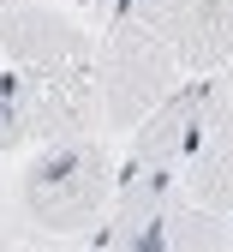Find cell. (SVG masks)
I'll use <instances>...</instances> for the list:
<instances>
[{
	"label": "cell",
	"instance_id": "6da1fadb",
	"mask_svg": "<svg viewBox=\"0 0 233 252\" xmlns=\"http://www.w3.org/2000/svg\"><path fill=\"white\" fill-rule=\"evenodd\" d=\"M108 192H114V156L96 132L42 138L6 180L0 228H18V240H36V246H72L96 234Z\"/></svg>",
	"mask_w": 233,
	"mask_h": 252
},
{
	"label": "cell",
	"instance_id": "277c9868",
	"mask_svg": "<svg viewBox=\"0 0 233 252\" xmlns=\"http://www.w3.org/2000/svg\"><path fill=\"white\" fill-rule=\"evenodd\" d=\"M126 18L161 36L185 72H215L233 60V0H126Z\"/></svg>",
	"mask_w": 233,
	"mask_h": 252
},
{
	"label": "cell",
	"instance_id": "ba28073f",
	"mask_svg": "<svg viewBox=\"0 0 233 252\" xmlns=\"http://www.w3.org/2000/svg\"><path fill=\"white\" fill-rule=\"evenodd\" d=\"M12 6H18V0H0V12H12Z\"/></svg>",
	"mask_w": 233,
	"mask_h": 252
},
{
	"label": "cell",
	"instance_id": "7a4b0ae2",
	"mask_svg": "<svg viewBox=\"0 0 233 252\" xmlns=\"http://www.w3.org/2000/svg\"><path fill=\"white\" fill-rule=\"evenodd\" d=\"M90 72H96V102H102V126L108 132H131V126L185 78L174 48L161 36H150L138 18H120L108 30V42L96 48Z\"/></svg>",
	"mask_w": 233,
	"mask_h": 252
},
{
	"label": "cell",
	"instance_id": "3957f363",
	"mask_svg": "<svg viewBox=\"0 0 233 252\" xmlns=\"http://www.w3.org/2000/svg\"><path fill=\"white\" fill-rule=\"evenodd\" d=\"M0 60L18 66L24 78H66L96 66V36L48 0H18L0 12Z\"/></svg>",
	"mask_w": 233,
	"mask_h": 252
},
{
	"label": "cell",
	"instance_id": "52a82bcc",
	"mask_svg": "<svg viewBox=\"0 0 233 252\" xmlns=\"http://www.w3.org/2000/svg\"><path fill=\"white\" fill-rule=\"evenodd\" d=\"M221 78H204V114H197V138L233 150V60L215 66Z\"/></svg>",
	"mask_w": 233,
	"mask_h": 252
},
{
	"label": "cell",
	"instance_id": "5b68a950",
	"mask_svg": "<svg viewBox=\"0 0 233 252\" xmlns=\"http://www.w3.org/2000/svg\"><path fill=\"white\" fill-rule=\"evenodd\" d=\"M150 246H233V222L227 216H215V210H204V204H168V216L155 222V240Z\"/></svg>",
	"mask_w": 233,
	"mask_h": 252
},
{
	"label": "cell",
	"instance_id": "8992f818",
	"mask_svg": "<svg viewBox=\"0 0 233 252\" xmlns=\"http://www.w3.org/2000/svg\"><path fill=\"white\" fill-rule=\"evenodd\" d=\"M30 144H36V132H30V78L0 60V156L30 150Z\"/></svg>",
	"mask_w": 233,
	"mask_h": 252
}]
</instances>
